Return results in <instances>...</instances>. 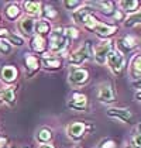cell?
Listing matches in <instances>:
<instances>
[{
  "instance_id": "37",
  "label": "cell",
  "mask_w": 141,
  "mask_h": 148,
  "mask_svg": "<svg viewBox=\"0 0 141 148\" xmlns=\"http://www.w3.org/2000/svg\"><path fill=\"white\" fill-rule=\"evenodd\" d=\"M7 143H9L7 137H0V148H6L7 147Z\"/></svg>"
},
{
  "instance_id": "30",
  "label": "cell",
  "mask_w": 141,
  "mask_h": 148,
  "mask_svg": "<svg viewBox=\"0 0 141 148\" xmlns=\"http://www.w3.org/2000/svg\"><path fill=\"white\" fill-rule=\"evenodd\" d=\"M62 4H64V7H65L66 10H69V12H75L76 9L82 7L85 3H83L82 0H65Z\"/></svg>"
},
{
  "instance_id": "29",
  "label": "cell",
  "mask_w": 141,
  "mask_h": 148,
  "mask_svg": "<svg viewBox=\"0 0 141 148\" xmlns=\"http://www.w3.org/2000/svg\"><path fill=\"white\" fill-rule=\"evenodd\" d=\"M99 23H100V21L97 20V17L92 14V16H89V17L86 18V21H85V24H83L82 27L85 28V30H88V31H92V33H93L94 28L97 27V24Z\"/></svg>"
},
{
  "instance_id": "10",
  "label": "cell",
  "mask_w": 141,
  "mask_h": 148,
  "mask_svg": "<svg viewBox=\"0 0 141 148\" xmlns=\"http://www.w3.org/2000/svg\"><path fill=\"white\" fill-rule=\"evenodd\" d=\"M17 28L21 33L23 37L25 38H31L34 35V28H35V18L28 17V16H23L18 18L17 21Z\"/></svg>"
},
{
  "instance_id": "8",
  "label": "cell",
  "mask_w": 141,
  "mask_h": 148,
  "mask_svg": "<svg viewBox=\"0 0 141 148\" xmlns=\"http://www.w3.org/2000/svg\"><path fill=\"white\" fill-rule=\"evenodd\" d=\"M86 131H88V125H86L85 121L78 120V121H72V123L66 125V136L73 141L82 140L85 134H86Z\"/></svg>"
},
{
  "instance_id": "34",
  "label": "cell",
  "mask_w": 141,
  "mask_h": 148,
  "mask_svg": "<svg viewBox=\"0 0 141 148\" xmlns=\"http://www.w3.org/2000/svg\"><path fill=\"white\" fill-rule=\"evenodd\" d=\"M99 148H116V141L112 138H106L99 143Z\"/></svg>"
},
{
  "instance_id": "40",
  "label": "cell",
  "mask_w": 141,
  "mask_h": 148,
  "mask_svg": "<svg viewBox=\"0 0 141 148\" xmlns=\"http://www.w3.org/2000/svg\"><path fill=\"white\" fill-rule=\"evenodd\" d=\"M138 47H140V48H141V35H140V37H138Z\"/></svg>"
},
{
  "instance_id": "39",
  "label": "cell",
  "mask_w": 141,
  "mask_h": 148,
  "mask_svg": "<svg viewBox=\"0 0 141 148\" xmlns=\"http://www.w3.org/2000/svg\"><path fill=\"white\" fill-rule=\"evenodd\" d=\"M134 99H136L137 102H141V92H136V95H134Z\"/></svg>"
},
{
  "instance_id": "27",
  "label": "cell",
  "mask_w": 141,
  "mask_h": 148,
  "mask_svg": "<svg viewBox=\"0 0 141 148\" xmlns=\"http://www.w3.org/2000/svg\"><path fill=\"white\" fill-rule=\"evenodd\" d=\"M6 40L12 44V47H23L25 44V38L21 34H17V33H9Z\"/></svg>"
},
{
  "instance_id": "3",
  "label": "cell",
  "mask_w": 141,
  "mask_h": 148,
  "mask_svg": "<svg viewBox=\"0 0 141 148\" xmlns=\"http://www.w3.org/2000/svg\"><path fill=\"white\" fill-rule=\"evenodd\" d=\"M106 64L109 65L110 71H112L116 76H120V75L123 73L124 68H126V57H124L117 48L114 47V48L110 51V54H109V57H107Z\"/></svg>"
},
{
  "instance_id": "16",
  "label": "cell",
  "mask_w": 141,
  "mask_h": 148,
  "mask_svg": "<svg viewBox=\"0 0 141 148\" xmlns=\"http://www.w3.org/2000/svg\"><path fill=\"white\" fill-rule=\"evenodd\" d=\"M18 78V69L14 65H4L0 68V80L7 83L9 86L13 85Z\"/></svg>"
},
{
  "instance_id": "12",
  "label": "cell",
  "mask_w": 141,
  "mask_h": 148,
  "mask_svg": "<svg viewBox=\"0 0 141 148\" xmlns=\"http://www.w3.org/2000/svg\"><path fill=\"white\" fill-rule=\"evenodd\" d=\"M118 31V27L114 24V25H112V24H107V23H100L97 24V27L94 28V34L96 37H99V38H102V40H112V37L114 34H117Z\"/></svg>"
},
{
  "instance_id": "42",
  "label": "cell",
  "mask_w": 141,
  "mask_h": 148,
  "mask_svg": "<svg viewBox=\"0 0 141 148\" xmlns=\"http://www.w3.org/2000/svg\"><path fill=\"white\" fill-rule=\"evenodd\" d=\"M23 148H27V147H23Z\"/></svg>"
},
{
  "instance_id": "24",
  "label": "cell",
  "mask_w": 141,
  "mask_h": 148,
  "mask_svg": "<svg viewBox=\"0 0 141 148\" xmlns=\"http://www.w3.org/2000/svg\"><path fill=\"white\" fill-rule=\"evenodd\" d=\"M35 140L40 144H48V143H51V140H52V130L48 128V127L40 128L37 131V134H35Z\"/></svg>"
},
{
  "instance_id": "22",
  "label": "cell",
  "mask_w": 141,
  "mask_h": 148,
  "mask_svg": "<svg viewBox=\"0 0 141 148\" xmlns=\"http://www.w3.org/2000/svg\"><path fill=\"white\" fill-rule=\"evenodd\" d=\"M118 7L124 14L130 16V14H133L138 10L140 1H137V0H123V1H118Z\"/></svg>"
},
{
  "instance_id": "41",
  "label": "cell",
  "mask_w": 141,
  "mask_h": 148,
  "mask_svg": "<svg viewBox=\"0 0 141 148\" xmlns=\"http://www.w3.org/2000/svg\"><path fill=\"white\" fill-rule=\"evenodd\" d=\"M124 148H134V147H133V145H126Z\"/></svg>"
},
{
  "instance_id": "15",
  "label": "cell",
  "mask_w": 141,
  "mask_h": 148,
  "mask_svg": "<svg viewBox=\"0 0 141 148\" xmlns=\"http://www.w3.org/2000/svg\"><path fill=\"white\" fill-rule=\"evenodd\" d=\"M93 10H94L93 6H89V4H83L82 7L76 9L75 12H72V20H73V23L78 24V25H83L85 21H86V18L93 14Z\"/></svg>"
},
{
  "instance_id": "23",
  "label": "cell",
  "mask_w": 141,
  "mask_h": 148,
  "mask_svg": "<svg viewBox=\"0 0 141 148\" xmlns=\"http://www.w3.org/2000/svg\"><path fill=\"white\" fill-rule=\"evenodd\" d=\"M96 6L99 7L100 13H102L103 16H106V17H113V14L116 12V4H114V1H109V0H106V1H97Z\"/></svg>"
},
{
  "instance_id": "31",
  "label": "cell",
  "mask_w": 141,
  "mask_h": 148,
  "mask_svg": "<svg viewBox=\"0 0 141 148\" xmlns=\"http://www.w3.org/2000/svg\"><path fill=\"white\" fill-rule=\"evenodd\" d=\"M131 145L134 148H141V123H138L134 134H133V138H131Z\"/></svg>"
},
{
  "instance_id": "1",
  "label": "cell",
  "mask_w": 141,
  "mask_h": 148,
  "mask_svg": "<svg viewBox=\"0 0 141 148\" xmlns=\"http://www.w3.org/2000/svg\"><path fill=\"white\" fill-rule=\"evenodd\" d=\"M93 52H94L93 42L90 40H86L78 49H75L73 52H70L68 55V64L72 68H79L85 62L93 59Z\"/></svg>"
},
{
  "instance_id": "2",
  "label": "cell",
  "mask_w": 141,
  "mask_h": 148,
  "mask_svg": "<svg viewBox=\"0 0 141 148\" xmlns=\"http://www.w3.org/2000/svg\"><path fill=\"white\" fill-rule=\"evenodd\" d=\"M49 37V42H48V52L51 55H58V54H64L68 47L70 45V42L68 41V38L64 34V27H57L52 28Z\"/></svg>"
},
{
  "instance_id": "4",
  "label": "cell",
  "mask_w": 141,
  "mask_h": 148,
  "mask_svg": "<svg viewBox=\"0 0 141 148\" xmlns=\"http://www.w3.org/2000/svg\"><path fill=\"white\" fill-rule=\"evenodd\" d=\"M114 48V42L113 40H103L102 42H99L93 52V61L97 65H105L107 57L110 54V51Z\"/></svg>"
},
{
  "instance_id": "6",
  "label": "cell",
  "mask_w": 141,
  "mask_h": 148,
  "mask_svg": "<svg viewBox=\"0 0 141 148\" xmlns=\"http://www.w3.org/2000/svg\"><path fill=\"white\" fill-rule=\"evenodd\" d=\"M116 89L114 86L110 83V82H105V83H100L99 88H97V100L103 104H110L116 100Z\"/></svg>"
},
{
  "instance_id": "13",
  "label": "cell",
  "mask_w": 141,
  "mask_h": 148,
  "mask_svg": "<svg viewBox=\"0 0 141 148\" xmlns=\"http://www.w3.org/2000/svg\"><path fill=\"white\" fill-rule=\"evenodd\" d=\"M42 66L45 71H59V69L64 66V61L61 57H55V55H51L49 52H45L42 54V61H41Z\"/></svg>"
},
{
  "instance_id": "28",
  "label": "cell",
  "mask_w": 141,
  "mask_h": 148,
  "mask_svg": "<svg viewBox=\"0 0 141 148\" xmlns=\"http://www.w3.org/2000/svg\"><path fill=\"white\" fill-rule=\"evenodd\" d=\"M64 34L68 38V41H69L70 44H72L75 40H78L79 35H81L79 34V30L75 28V27H65V28H64Z\"/></svg>"
},
{
  "instance_id": "33",
  "label": "cell",
  "mask_w": 141,
  "mask_h": 148,
  "mask_svg": "<svg viewBox=\"0 0 141 148\" xmlns=\"http://www.w3.org/2000/svg\"><path fill=\"white\" fill-rule=\"evenodd\" d=\"M12 51H13L12 44H10L7 40L1 38V40H0V54H1L3 57H6V55H10Z\"/></svg>"
},
{
  "instance_id": "9",
  "label": "cell",
  "mask_w": 141,
  "mask_h": 148,
  "mask_svg": "<svg viewBox=\"0 0 141 148\" xmlns=\"http://www.w3.org/2000/svg\"><path fill=\"white\" fill-rule=\"evenodd\" d=\"M117 48L118 51L124 55V54H130L131 51H134L137 47H138V37L136 35H126V37H121L117 40Z\"/></svg>"
},
{
  "instance_id": "5",
  "label": "cell",
  "mask_w": 141,
  "mask_h": 148,
  "mask_svg": "<svg viewBox=\"0 0 141 148\" xmlns=\"http://www.w3.org/2000/svg\"><path fill=\"white\" fill-rule=\"evenodd\" d=\"M68 82L72 88H82L89 82V71L86 68H72L68 75Z\"/></svg>"
},
{
  "instance_id": "38",
  "label": "cell",
  "mask_w": 141,
  "mask_h": 148,
  "mask_svg": "<svg viewBox=\"0 0 141 148\" xmlns=\"http://www.w3.org/2000/svg\"><path fill=\"white\" fill-rule=\"evenodd\" d=\"M38 148H55V145L52 143H48V144H40Z\"/></svg>"
},
{
  "instance_id": "20",
  "label": "cell",
  "mask_w": 141,
  "mask_h": 148,
  "mask_svg": "<svg viewBox=\"0 0 141 148\" xmlns=\"http://www.w3.org/2000/svg\"><path fill=\"white\" fill-rule=\"evenodd\" d=\"M23 7L24 12L28 17H38L41 16V9H42V4L40 1H23Z\"/></svg>"
},
{
  "instance_id": "25",
  "label": "cell",
  "mask_w": 141,
  "mask_h": 148,
  "mask_svg": "<svg viewBox=\"0 0 141 148\" xmlns=\"http://www.w3.org/2000/svg\"><path fill=\"white\" fill-rule=\"evenodd\" d=\"M41 16H42V18H44V20L51 21V20H54V18H57V17H58V12L55 10V7H54V6H51V4H45V6L41 9Z\"/></svg>"
},
{
  "instance_id": "7",
  "label": "cell",
  "mask_w": 141,
  "mask_h": 148,
  "mask_svg": "<svg viewBox=\"0 0 141 148\" xmlns=\"http://www.w3.org/2000/svg\"><path fill=\"white\" fill-rule=\"evenodd\" d=\"M89 106L88 96L82 92H73L68 100V107L75 112H86Z\"/></svg>"
},
{
  "instance_id": "44",
  "label": "cell",
  "mask_w": 141,
  "mask_h": 148,
  "mask_svg": "<svg viewBox=\"0 0 141 148\" xmlns=\"http://www.w3.org/2000/svg\"><path fill=\"white\" fill-rule=\"evenodd\" d=\"M79 148H81V147H79Z\"/></svg>"
},
{
  "instance_id": "21",
  "label": "cell",
  "mask_w": 141,
  "mask_h": 148,
  "mask_svg": "<svg viewBox=\"0 0 141 148\" xmlns=\"http://www.w3.org/2000/svg\"><path fill=\"white\" fill-rule=\"evenodd\" d=\"M4 17L9 21H16L21 17V9L17 3H9L4 7Z\"/></svg>"
},
{
  "instance_id": "18",
  "label": "cell",
  "mask_w": 141,
  "mask_h": 148,
  "mask_svg": "<svg viewBox=\"0 0 141 148\" xmlns=\"http://www.w3.org/2000/svg\"><path fill=\"white\" fill-rule=\"evenodd\" d=\"M0 100L3 103H6L9 107H13L16 104V86H7L3 90L0 92Z\"/></svg>"
},
{
  "instance_id": "36",
  "label": "cell",
  "mask_w": 141,
  "mask_h": 148,
  "mask_svg": "<svg viewBox=\"0 0 141 148\" xmlns=\"http://www.w3.org/2000/svg\"><path fill=\"white\" fill-rule=\"evenodd\" d=\"M131 86L137 92H141V78H138V79H136V80H131Z\"/></svg>"
},
{
  "instance_id": "26",
  "label": "cell",
  "mask_w": 141,
  "mask_h": 148,
  "mask_svg": "<svg viewBox=\"0 0 141 148\" xmlns=\"http://www.w3.org/2000/svg\"><path fill=\"white\" fill-rule=\"evenodd\" d=\"M123 24H124V27H127V28H131V27H134V25L141 24V10H137L136 13L127 16Z\"/></svg>"
},
{
  "instance_id": "19",
  "label": "cell",
  "mask_w": 141,
  "mask_h": 148,
  "mask_svg": "<svg viewBox=\"0 0 141 148\" xmlns=\"http://www.w3.org/2000/svg\"><path fill=\"white\" fill-rule=\"evenodd\" d=\"M52 31V25L49 21L44 20V18H40V20H35V28H34V34L40 35V37H47L51 34Z\"/></svg>"
},
{
  "instance_id": "14",
  "label": "cell",
  "mask_w": 141,
  "mask_h": 148,
  "mask_svg": "<svg viewBox=\"0 0 141 148\" xmlns=\"http://www.w3.org/2000/svg\"><path fill=\"white\" fill-rule=\"evenodd\" d=\"M24 64H25V75L27 78H33L41 68V61L33 54L24 55Z\"/></svg>"
},
{
  "instance_id": "17",
  "label": "cell",
  "mask_w": 141,
  "mask_h": 148,
  "mask_svg": "<svg viewBox=\"0 0 141 148\" xmlns=\"http://www.w3.org/2000/svg\"><path fill=\"white\" fill-rule=\"evenodd\" d=\"M30 47L37 54H45L47 52V48H48L47 40L44 37H40V35L34 34L31 37V40H30Z\"/></svg>"
},
{
  "instance_id": "11",
  "label": "cell",
  "mask_w": 141,
  "mask_h": 148,
  "mask_svg": "<svg viewBox=\"0 0 141 148\" xmlns=\"http://www.w3.org/2000/svg\"><path fill=\"white\" fill-rule=\"evenodd\" d=\"M106 114L112 119H117L123 123H131L134 116L131 113V110L129 109H124V107H109Z\"/></svg>"
},
{
  "instance_id": "35",
  "label": "cell",
  "mask_w": 141,
  "mask_h": 148,
  "mask_svg": "<svg viewBox=\"0 0 141 148\" xmlns=\"http://www.w3.org/2000/svg\"><path fill=\"white\" fill-rule=\"evenodd\" d=\"M113 18H114V21H116V23H120V21H123V23H124V20H126V14L121 12V10H116L114 14H113Z\"/></svg>"
},
{
  "instance_id": "43",
  "label": "cell",
  "mask_w": 141,
  "mask_h": 148,
  "mask_svg": "<svg viewBox=\"0 0 141 148\" xmlns=\"http://www.w3.org/2000/svg\"><path fill=\"white\" fill-rule=\"evenodd\" d=\"M0 103H1V100H0Z\"/></svg>"
},
{
  "instance_id": "32",
  "label": "cell",
  "mask_w": 141,
  "mask_h": 148,
  "mask_svg": "<svg viewBox=\"0 0 141 148\" xmlns=\"http://www.w3.org/2000/svg\"><path fill=\"white\" fill-rule=\"evenodd\" d=\"M130 72H134L137 75H141V55H134L133 57Z\"/></svg>"
}]
</instances>
